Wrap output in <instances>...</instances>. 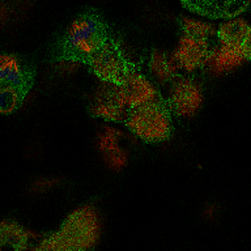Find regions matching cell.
<instances>
[{"label":"cell","instance_id":"1","mask_svg":"<svg viewBox=\"0 0 251 251\" xmlns=\"http://www.w3.org/2000/svg\"><path fill=\"white\" fill-rule=\"evenodd\" d=\"M107 26L98 16L84 13L72 21L54 49V60L86 64L109 39Z\"/></svg>","mask_w":251,"mask_h":251},{"label":"cell","instance_id":"2","mask_svg":"<svg viewBox=\"0 0 251 251\" xmlns=\"http://www.w3.org/2000/svg\"><path fill=\"white\" fill-rule=\"evenodd\" d=\"M100 238V219L92 205L75 209L62 226L52 234L41 241L35 250L76 251L93 247Z\"/></svg>","mask_w":251,"mask_h":251},{"label":"cell","instance_id":"3","mask_svg":"<svg viewBox=\"0 0 251 251\" xmlns=\"http://www.w3.org/2000/svg\"><path fill=\"white\" fill-rule=\"evenodd\" d=\"M125 123L135 136L147 144L169 140L173 133L172 111L162 97L131 107Z\"/></svg>","mask_w":251,"mask_h":251},{"label":"cell","instance_id":"4","mask_svg":"<svg viewBox=\"0 0 251 251\" xmlns=\"http://www.w3.org/2000/svg\"><path fill=\"white\" fill-rule=\"evenodd\" d=\"M86 66L101 81L115 82L121 85L133 64L126 60L118 42L109 38L92 55Z\"/></svg>","mask_w":251,"mask_h":251},{"label":"cell","instance_id":"5","mask_svg":"<svg viewBox=\"0 0 251 251\" xmlns=\"http://www.w3.org/2000/svg\"><path fill=\"white\" fill-rule=\"evenodd\" d=\"M129 107L119 84L101 81L89 101V113L94 118L122 123L128 117Z\"/></svg>","mask_w":251,"mask_h":251},{"label":"cell","instance_id":"6","mask_svg":"<svg viewBox=\"0 0 251 251\" xmlns=\"http://www.w3.org/2000/svg\"><path fill=\"white\" fill-rule=\"evenodd\" d=\"M166 105L176 117H192L203 103V92L199 82L191 77L176 75L172 80Z\"/></svg>","mask_w":251,"mask_h":251},{"label":"cell","instance_id":"7","mask_svg":"<svg viewBox=\"0 0 251 251\" xmlns=\"http://www.w3.org/2000/svg\"><path fill=\"white\" fill-rule=\"evenodd\" d=\"M211 54L208 39H199L188 35H182L178 46L173 51L170 62L176 71L182 70L194 72L200 67L205 66L207 59Z\"/></svg>","mask_w":251,"mask_h":251},{"label":"cell","instance_id":"8","mask_svg":"<svg viewBox=\"0 0 251 251\" xmlns=\"http://www.w3.org/2000/svg\"><path fill=\"white\" fill-rule=\"evenodd\" d=\"M35 70L25 66L17 56L3 54L0 58V88H16L24 96H27L34 85Z\"/></svg>","mask_w":251,"mask_h":251},{"label":"cell","instance_id":"9","mask_svg":"<svg viewBox=\"0 0 251 251\" xmlns=\"http://www.w3.org/2000/svg\"><path fill=\"white\" fill-rule=\"evenodd\" d=\"M121 88L129 109L161 98L153 82L149 81L140 71L136 70L135 66L126 75L125 80L121 84Z\"/></svg>","mask_w":251,"mask_h":251},{"label":"cell","instance_id":"10","mask_svg":"<svg viewBox=\"0 0 251 251\" xmlns=\"http://www.w3.org/2000/svg\"><path fill=\"white\" fill-rule=\"evenodd\" d=\"M122 133L118 129L106 127L100 135V151L103 154L106 164L114 170H119L127 164V153L119 145Z\"/></svg>","mask_w":251,"mask_h":251},{"label":"cell","instance_id":"11","mask_svg":"<svg viewBox=\"0 0 251 251\" xmlns=\"http://www.w3.org/2000/svg\"><path fill=\"white\" fill-rule=\"evenodd\" d=\"M30 238V233L20 224L12 220H3L0 225V246L11 247L13 250H25Z\"/></svg>","mask_w":251,"mask_h":251},{"label":"cell","instance_id":"12","mask_svg":"<svg viewBox=\"0 0 251 251\" xmlns=\"http://www.w3.org/2000/svg\"><path fill=\"white\" fill-rule=\"evenodd\" d=\"M251 26L242 19H230L220 25L217 37L223 45L230 47H242Z\"/></svg>","mask_w":251,"mask_h":251},{"label":"cell","instance_id":"13","mask_svg":"<svg viewBox=\"0 0 251 251\" xmlns=\"http://www.w3.org/2000/svg\"><path fill=\"white\" fill-rule=\"evenodd\" d=\"M149 72L158 84L164 85L166 82H172L176 76V71L170 62V58L164 51L153 49L151 59H149Z\"/></svg>","mask_w":251,"mask_h":251},{"label":"cell","instance_id":"14","mask_svg":"<svg viewBox=\"0 0 251 251\" xmlns=\"http://www.w3.org/2000/svg\"><path fill=\"white\" fill-rule=\"evenodd\" d=\"M187 11L211 20H223V0H179Z\"/></svg>","mask_w":251,"mask_h":251},{"label":"cell","instance_id":"15","mask_svg":"<svg viewBox=\"0 0 251 251\" xmlns=\"http://www.w3.org/2000/svg\"><path fill=\"white\" fill-rule=\"evenodd\" d=\"M26 96L16 88H0V113L11 114L21 107Z\"/></svg>","mask_w":251,"mask_h":251},{"label":"cell","instance_id":"16","mask_svg":"<svg viewBox=\"0 0 251 251\" xmlns=\"http://www.w3.org/2000/svg\"><path fill=\"white\" fill-rule=\"evenodd\" d=\"M180 27L184 35L194 37V38L208 39L211 35L215 34V27L212 25L198 21V20L187 19V17L180 19Z\"/></svg>","mask_w":251,"mask_h":251},{"label":"cell","instance_id":"17","mask_svg":"<svg viewBox=\"0 0 251 251\" xmlns=\"http://www.w3.org/2000/svg\"><path fill=\"white\" fill-rule=\"evenodd\" d=\"M247 11H251V0H223V20L235 19Z\"/></svg>","mask_w":251,"mask_h":251},{"label":"cell","instance_id":"18","mask_svg":"<svg viewBox=\"0 0 251 251\" xmlns=\"http://www.w3.org/2000/svg\"><path fill=\"white\" fill-rule=\"evenodd\" d=\"M58 183L56 179H39L37 182H34V184L31 186V191L35 192H41V191H46V190H50Z\"/></svg>","mask_w":251,"mask_h":251},{"label":"cell","instance_id":"19","mask_svg":"<svg viewBox=\"0 0 251 251\" xmlns=\"http://www.w3.org/2000/svg\"><path fill=\"white\" fill-rule=\"evenodd\" d=\"M242 52L246 60H251V29L242 45Z\"/></svg>","mask_w":251,"mask_h":251}]
</instances>
